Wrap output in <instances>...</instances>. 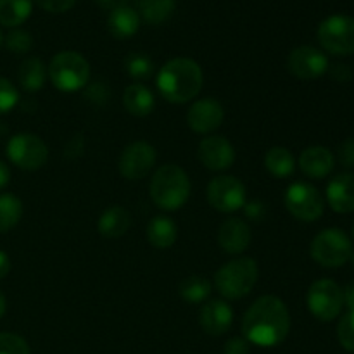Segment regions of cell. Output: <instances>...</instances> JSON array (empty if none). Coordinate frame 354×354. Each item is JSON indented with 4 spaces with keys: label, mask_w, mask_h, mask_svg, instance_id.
I'll list each match as a JSON object with an SVG mask.
<instances>
[{
    "label": "cell",
    "mask_w": 354,
    "mask_h": 354,
    "mask_svg": "<svg viewBox=\"0 0 354 354\" xmlns=\"http://www.w3.org/2000/svg\"><path fill=\"white\" fill-rule=\"evenodd\" d=\"M290 315L286 303L277 296H261L249 306L242 318V334L249 344L275 348L287 339Z\"/></svg>",
    "instance_id": "1"
},
{
    "label": "cell",
    "mask_w": 354,
    "mask_h": 354,
    "mask_svg": "<svg viewBox=\"0 0 354 354\" xmlns=\"http://www.w3.org/2000/svg\"><path fill=\"white\" fill-rule=\"evenodd\" d=\"M156 85L168 102L185 104L201 93L204 73L194 59L175 57L159 69Z\"/></svg>",
    "instance_id": "2"
},
{
    "label": "cell",
    "mask_w": 354,
    "mask_h": 354,
    "mask_svg": "<svg viewBox=\"0 0 354 354\" xmlns=\"http://www.w3.org/2000/svg\"><path fill=\"white\" fill-rule=\"evenodd\" d=\"M190 180L178 165H162L151 178V199L162 211H178L190 197Z\"/></svg>",
    "instance_id": "3"
},
{
    "label": "cell",
    "mask_w": 354,
    "mask_h": 354,
    "mask_svg": "<svg viewBox=\"0 0 354 354\" xmlns=\"http://www.w3.org/2000/svg\"><path fill=\"white\" fill-rule=\"evenodd\" d=\"M258 275L259 270L254 259L242 256L218 270L214 275V287L225 299H242L254 289Z\"/></svg>",
    "instance_id": "4"
},
{
    "label": "cell",
    "mask_w": 354,
    "mask_h": 354,
    "mask_svg": "<svg viewBox=\"0 0 354 354\" xmlns=\"http://www.w3.org/2000/svg\"><path fill=\"white\" fill-rule=\"evenodd\" d=\"M48 78L61 92H78L90 82V64L80 52L62 50L48 64Z\"/></svg>",
    "instance_id": "5"
},
{
    "label": "cell",
    "mask_w": 354,
    "mask_h": 354,
    "mask_svg": "<svg viewBox=\"0 0 354 354\" xmlns=\"http://www.w3.org/2000/svg\"><path fill=\"white\" fill-rule=\"evenodd\" d=\"M310 254L325 268H339L351 261L353 242L341 228H325L311 241Z\"/></svg>",
    "instance_id": "6"
},
{
    "label": "cell",
    "mask_w": 354,
    "mask_h": 354,
    "mask_svg": "<svg viewBox=\"0 0 354 354\" xmlns=\"http://www.w3.org/2000/svg\"><path fill=\"white\" fill-rule=\"evenodd\" d=\"M318 41L334 55L354 54V17L334 14L318 26Z\"/></svg>",
    "instance_id": "7"
},
{
    "label": "cell",
    "mask_w": 354,
    "mask_h": 354,
    "mask_svg": "<svg viewBox=\"0 0 354 354\" xmlns=\"http://www.w3.org/2000/svg\"><path fill=\"white\" fill-rule=\"evenodd\" d=\"M308 310L317 320L332 322L341 315L344 306V296L337 282L330 279H322L311 283L306 296Z\"/></svg>",
    "instance_id": "8"
},
{
    "label": "cell",
    "mask_w": 354,
    "mask_h": 354,
    "mask_svg": "<svg viewBox=\"0 0 354 354\" xmlns=\"http://www.w3.org/2000/svg\"><path fill=\"white\" fill-rule=\"evenodd\" d=\"M7 158L24 171L44 168L48 159V147L38 135L17 133L7 142Z\"/></svg>",
    "instance_id": "9"
},
{
    "label": "cell",
    "mask_w": 354,
    "mask_h": 354,
    "mask_svg": "<svg viewBox=\"0 0 354 354\" xmlns=\"http://www.w3.org/2000/svg\"><path fill=\"white\" fill-rule=\"evenodd\" d=\"M286 207L294 218L301 221H317L324 214L325 203L320 190L306 182H296L286 190Z\"/></svg>",
    "instance_id": "10"
},
{
    "label": "cell",
    "mask_w": 354,
    "mask_h": 354,
    "mask_svg": "<svg viewBox=\"0 0 354 354\" xmlns=\"http://www.w3.org/2000/svg\"><path fill=\"white\" fill-rule=\"evenodd\" d=\"M207 203L220 213H235L245 201V185L235 176H216L207 185Z\"/></svg>",
    "instance_id": "11"
},
{
    "label": "cell",
    "mask_w": 354,
    "mask_h": 354,
    "mask_svg": "<svg viewBox=\"0 0 354 354\" xmlns=\"http://www.w3.org/2000/svg\"><path fill=\"white\" fill-rule=\"evenodd\" d=\"M156 159H158V154H156L154 145L138 140L123 149L118 169L127 180H142L152 171Z\"/></svg>",
    "instance_id": "12"
},
{
    "label": "cell",
    "mask_w": 354,
    "mask_h": 354,
    "mask_svg": "<svg viewBox=\"0 0 354 354\" xmlns=\"http://www.w3.org/2000/svg\"><path fill=\"white\" fill-rule=\"evenodd\" d=\"M287 69L299 80H315L328 71V59L318 48L311 45H301L294 48L287 57Z\"/></svg>",
    "instance_id": "13"
},
{
    "label": "cell",
    "mask_w": 354,
    "mask_h": 354,
    "mask_svg": "<svg viewBox=\"0 0 354 354\" xmlns=\"http://www.w3.org/2000/svg\"><path fill=\"white\" fill-rule=\"evenodd\" d=\"M225 120V109L216 99H204L196 100L187 111V123L189 128L196 133L209 135L221 127Z\"/></svg>",
    "instance_id": "14"
},
{
    "label": "cell",
    "mask_w": 354,
    "mask_h": 354,
    "mask_svg": "<svg viewBox=\"0 0 354 354\" xmlns=\"http://www.w3.org/2000/svg\"><path fill=\"white\" fill-rule=\"evenodd\" d=\"M197 156L203 166L211 171H225L235 162V147L227 137L209 135L201 140Z\"/></svg>",
    "instance_id": "15"
},
{
    "label": "cell",
    "mask_w": 354,
    "mask_h": 354,
    "mask_svg": "<svg viewBox=\"0 0 354 354\" xmlns=\"http://www.w3.org/2000/svg\"><path fill=\"white\" fill-rule=\"evenodd\" d=\"M199 324L207 335H213V337L223 335L230 330L234 324V310L227 301L211 299L201 308Z\"/></svg>",
    "instance_id": "16"
},
{
    "label": "cell",
    "mask_w": 354,
    "mask_h": 354,
    "mask_svg": "<svg viewBox=\"0 0 354 354\" xmlns=\"http://www.w3.org/2000/svg\"><path fill=\"white\" fill-rule=\"evenodd\" d=\"M218 244L227 254H242L251 244V228L241 218L225 220L218 228Z\"/></svg>",
    "instance_id": "17"
},
{
    "label": "cell",
    "mask_w": 354,
    "mask_h": 354,
    "mask_svg": "<svg viewBox=\"0 0 354 354\" xmlns=\"http://www.w3.org/2000/svg\"><path fill=\"white\" fill-rule=\"evenodd\" d=\"M335 158L327 147L311 145L306 147L299 156V168L306 176L315 180H322L328 176L334 169Z\"/></svg>",
    "instance_id": "18"
},
{
    "label": "cell",
    "mask_w": 354,
    "mask_h": 354,
    "mask_svg": "<svg viewBox=\"0 0 354 354\" xmlns=\"http://www.w3.org/2000/svg\"><path fill=\"white\" fill-rule=\"evenodd\" d=\"M327 201L332 211L348 214L354 211V175L342 173L327 185Z\"/></svg>",
    "instance_id": "19"
},
{
    "label": "cell",
    "mask_w": 354,
    "mask_h": 354,
    "mask_svg": "<svg viewBox=\"0 0 354 354\" xmlns=\"http://www.w3.org/2000/svg\"><path fill=\"white\" fill-rule=\"evenodd\" d=\"M140 28V14L128 6L116 7L111 10L109 19H107V30L118 40H127L131 38Z\"/></svg>",
    "instance_id": "20"
},
{
    "label": "cell",
    "mask_w": 354,
    "mask_h": 354,
    "mask_svg": "<svg viewBox=\"0 0 354 354\" xmlns=\"http://www.w3.org/2000/svg\"><path fill=\"white\" fill-rule=\"evenodd\" d=\"M123 106L131 116L145 118L154 111L156 97L151 92V88H147L142 83H131L123 93Z\"/></svg>",
    "instance_id": "21"
},
{
    "label": "cell",
    "mask_w": 354,
    "mask_h": 354,
    "mask_svg": "<svg viewBox=\"0 0 354 354\" xmlns=\"http://www.w3.org/2000/svg\"><path fill=\"white\" fill-rule=\"evenodd\" d=\"M147 241L156 249H168L178 239V227L169 216H154L147 223Z\"/></svg>",
    "instance_id": "22"
},
{
    "label": "cell",
    "mask_w": 354,
    "mask_h": 354,
    "mask_svg": "<svg viewBox=\"0 0 354 354\" xmlns=\"http://www.w3.org/2000/svg\"><path fill=\"white\" fill-rule=\"evenodd\" d=\"M131 225V214L121 206H111L99 218V234L106 239H120Z\"/></svg>",
    "instance_id": "23"
},
{
    "label": "cell",
    "mask_w": 354,
    "mask_h": 354,
    "mask_svg": "<svg viewBox=\"0 0 354 354\" xmlns=\"http://www.w3.org/2000/svg\"><path fill=\"white\" fill-rule=\"evenodd\" d=\"M47 68L38 57H28L21 62L19 71H17V80L19 85L28 92H37L47 82Z\"/></svg>",
    "instance_id": "24"
},
{
    "label": "cell",
    "mask_w": 354,
    "mask_h": 354,
    "mask_svg": "<svg viewBox=\"0 0 354 354\" xmlns=\"http://www.w3.org/2000/svg\"><path fill=\"white\" fill-rule=\"evenodd\" d=\"M265 166L275 178H287L296 169V159L286 147H272L265 156Z\"/></svg>",
    "instance_id": "25"
},
{
    "label": "cell",
    "mask_w": 354,
    "mask_h": 354,
    "mask_svg": "<svg viewBox=\"0 0 354 354\" xmlns=\"http://www.w3.org/2000/svg\"><path fill=\"white\" fill-rule=\"evenodd\" d=\"M31 0H0V24L7 28H17L31 16Z\"/></svg>",
    "instance_id": "26"
},
{
    "label": "cell",
    "mask_w": 354,
    "mask_h": 354,
    "mask_svg": "<svg viewBox=\"0 0 354 354\" xmlns=\"http://www.w3.org/2000/svg\"><path fill=\"white\" fill-rule=\"evenodd\" d=\"M211 290H213V286H211L209 280L201 275H190L182 280L178 292L187 303L201 304L207 301V297L211 296Z\"/></svg>",
    "instance_id": "27"
},
{
    "label": "cell",
    "mask_w": 354,
    "mask_h": 354,
    "mask_svg": "<svg viewBox=\"0 0 354 354\" xmlns=\"http://www.w3.org/2000/svg\"><path fill=\"white\" fill-rule=\"evenodd\" d=\"M23 218V203L12 194H0V234L12 230Z\"/></svg>",
    "instance_id": "28"
},
{
    "label": "cell",
    "mask_w": 354,
    "mask_h": 354,
    "mask_svg": "<svg viewBox=\"0 0 354 354\" xmlns=\"http://www.w3.org/2000/svg\"><path fill=\"white\" fill-rule=\"evenodd\" d=\"M175 0H140V17L149 24H161L175 12Z\"/></svg>",
    "instance_id": "29"
},
{
    "label": "cell",
    "mask_w": 354,
    "mask_h": 354,
    "mask_svg": "<svg viewBox=\"0 0 354 354\" xmlns=\"http://www.w3.org/2000/svg\"><path fill=\"white\" fill-rule=\"evenodd\" d=\"M154 61L142 52H131L124 59V69L133 80H147L154 75Z\"/></svg>",
    "instance_id": "30"
},
{
    "label": "cell",
    "mask_w": 354,
    "mask_h": 354,
    "mask_svg": "<svg viewBox=\"0 0 354 354\" xmlns=\"http://www.w3.org/2000/svg\"><path fill=\"white\" fill-rule=\"evenodd\" d=\"M3 45H6L10 52H14V54H28V52L33 48V37H31L26 30L14 28V30L3 38Z\"/></svg>",
    "instance_id": "31"
},
{
    "label": "cell",
    "mask_w": 354,
    "mask_h": 354,
    "mask_svg": "<svg viewBox=\"0 0 354 354\" xmlns=\"http://www.w3.org/2000/svg\"><path fill=\"white\" fill-rule=\"evenodd\" d=\"M337 337L346 351L354 353V310H348V313L341 318L337 325Z\"/></svg>",
    "instance_id": "32"
},
{
    "label": "cell",
    "mask_w": 354,
    "mask_h": 354,
    "mask_svg": "<svg viewBox=\"0 0 354 354\" xmlns=\"http://www.w3.org/2000/svg\"><path fill=\"white\" fill-rule=\"evenodd\" d=\"M0 354H30V346L21 335L0 332Z\"/></svg>",
    "instance_id": "33"
},
{
    "label": "cell",
    "mask_w": 354,
    "mask_h": 354,
    "mask_svg": "<svg viewBox=\"0 0 354 354\" xmlns=\"http://www.w3.org/2000/svg\"><path fill=\"white\" fill-rule=\"evenodd\" d=\"M19 102V92L7 78L0 76V114H6Z\"/></svg>",
    "instance_id": "34"
},
{
    "label": "cell",
    "mask_w": 354,
    "mask_h": 354,
    "mask_svg": "<svg viewBox=\"0 0 354 354\" xmlns=\"http://www.w3.org/2000/svg\"><path fill=\"white\" fill-rule=\"evenodd\" d=\"M38 6L44 10L52 14H61L66 12V10L73 9V6L76 3V0H35Z\"/></svg>",
    "instance_id": "35"
},
{
    "label": "cell",
    "mask_w": 354,
    "mask_h": 354,
    "mask_svg": "<svg viewBox=\"0 0 354 354\" xmlns=\"http://www.w3.org/2000/svg\"><path fill=\"white\" fill-rule=\"evenodd\" d=\"M337 158L344 168H354V138H346L337 149Z\"/></svg>",
    "instance_id": "36"
},
{
    "label": "cell",
    "mask_w": 354,
    "mask_h": 354,
    "mask_svg": "<svg viewBox=\"0 0 354 354\" xmlns=\"http://www.w3.org/2000/svg\"><path fill=\"white\" fill-rule=\"evenodd\" d=\"M244 213L249 220L261 221L266 216V206L261 201H249V203L244 204Z\"/></svg>",
    "instance_id": "37"
},
{
    "label": "cell",
    "mask_w": 354,
    "mask_h": 354,
    "mask_svg": "<svg viewBox=\"0 0 354 354\" xmlns=\"http://www.w3.org/2000/svg\"><path fill=\"white\" fill-rule=\"evenodd\" d=\"M251 346L244 337H232L228 339L223 348V354H249Z\"/></svg>",
    "instance_id": "38"
},
{
    "label": "cell",
    "mask_w": 354,
    "mask_h": 354,
    "mask_svg": "<svg viewBox=\"0 0 354 354\" xmlns=\"http://www.w3.org/2000/svg\"><path fill=\"white\" fill-rule=\"evenodd\" d=\"M332 76H334L335 80H339V82H349L353 76V71L349 69V66L337 64L334 66V69H332Z\"/></svg>",
    "instance_id": "39"
},
{
    "label": "cell",
    "mask_w": 354,
    "mask_h": 354,
    "mask_svg": "<svg viewBox=\"0 0 354 354\" xmlns=\"http://www.w3.org/2000/svg\"><path fill=\"white\" fill-rule=\"evenodd\" d=\"M10 272V258L7 252L0 251V280L6 279Z\"/></svg>",
    "instance_id": "40"
},
{
    "label": "cell",
    "mask_w": 354,
    "mask_h": 354,
    "mask_svg": "<svg viewBox=\"0 0 354 354\" xmlns=\"http://www.w3.org/2000/svg\"><path fill=\"white\" fill-rule=\"evenodd\" d=\"M342 296H344V304L348 306V310H354V283H349L342 290Z\"/></svg>",
    "instance_id": "41"
},
{
    "label": "cell",
    "mask_w": 354,
    "mask_h": 354,
    "mask_svg": "<svg viewBox=\"0 0 354 354\" xmlns=\"http://www.w3.org/2000/svg\"><path fill=\"white\" fill-rule=\"evenodd\" d=\"M10 180V171L9 168H7V165L3 161H0V189H3V187L9 183Z\"/></svg>",
    "instance_id": "42"
},
{
    "label": "cell",
    "mask_w": 354,
    "mask_h": 354,
    "mask_svg": "<svg viewBox=\"0 0 354 354\" xmlns=\"http://www.w3.org/2000/svg\"><path fill=\"white\" fill-rule=\"evenodd\" d=\"M127 0H99V3L102 7H106V9H116V7H121V6H127Z\"/></svg>",
    "instance_id": "43"
},
{
    "label": "cell",
    "mask_w": 354,
    "mask_h": 354,
    "mask_svg": "<svg viewBox=\"0 0 354 354\" xmlns=\"http://www.w3.org/2000/svg\"><path fill=\"white\" fill-rule=\"evenodd\" d=\"M80 140H83V138H82V135H78V137H75V140H71V142H69V144H68V147H66V154H68V156H71V152H69V151H71L73 144H75V142H80ZM75 151H76V156H80V154H82V147H75Z\"/></svg>",
    "instance_id": "44"
},
{
    "label": "cell",
    "mask_w": 354,
    "mask_h": 354,
    "mask_svg": "<svg viewBox=\"0 0 354 354\" xmlns=\"http://www.w3.org/2000/svg\"><path fill=\"white\" fill-rule=\"evenodd\" d=\"M6 310H7V301H6V296H3V292L0 290V318L6 315Z\"/></svg>",
    "instance_id": "45"
},
{
    "label": "cell",
    "mask_w": 354,
    "mask_h": 354,
    "mask_svg": "<svg viewBox=\"0 0 354 354\" xmlns=\"http://www.w3.org/2000/svg\"><path fill=\"white\" fill-rule=\"evenodd\" d=\"M3 45V35H2V31H0V47H2Z\"/></svg>",
    "instance_id": "46"
},
{
    "label": "cell",
    "mask_w": 354,
    "mask_h": 354,
    "mask_svg": "<svg viewBox=\"0 0 354 354\" xmlns=\"http://www.w3.org/2000/svg\"><path fill=\"white\" fill-rule=\"evenodd\" d=\"M351 261H353V265H354V252H353V256H351Z\"/></svg>",
    "instance_id": "47"
},
{
    "label": "cell",
    "mask_w": 354,
    "mask_h": 354,
    "mask_svg": "<svg viewBox=\"0 0 354 354\" xmlns=\"http://www.w3.org/2000/svg\"><path fill=\"white\" fill-rule=\"evenodd\" d=\"M353 237H354V227H353Z\"/></svg>",
    "instance_id": "48"
}]
</instances>
